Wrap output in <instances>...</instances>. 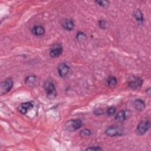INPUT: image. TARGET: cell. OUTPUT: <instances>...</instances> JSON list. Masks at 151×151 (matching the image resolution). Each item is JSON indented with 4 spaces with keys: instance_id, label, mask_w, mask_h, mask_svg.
I'll use <instances>...</instances> for the list:
<instances>
[{
    "instance_id": "obj_20",
    "label": "cell",
    "mask_w": 151,
    "mask_h": 151,
    "mask_svg": "<svg viewBox=\"0 0 151 151\" xmlns=\"http://www.w3.org/2000/svg\"><path fill=\"white\" fill-rule=\"evenodd\" d=\"M95 2L99 6L101 7H106L109 4V2L108 1H96Z\"/></svg>"
},
{
    "instance_id": "obj_14",
    "label": "cell",
    "mask_w": 151,
    "mask_h": 151,
    "mask_svg": "<svg viewBox=\"0 0 151 151\" xmlns=\"http://www.w3.org/2000/svg\"><path fill=\"white\" fill-rule=\"evenodd\" d=\"M127 118L126 112L124 110H120L115 114V120L117 122H122L124 121Z\"/></svg>"
},
{
    "instance_id": "obj_7",
    "label": "cell",
    "mask_w": 151,
    "mask_h": 151,
    "mask_svg": "<svg viewBox=\"0 0 151 151\" xmlns=\"http://www.w3.org/2000/svg\"><path fill=\"white\" fill-rule=\"evenodd\" d=\"M63 52V47L60 44H54L52 45L50 50V55L52 58H57Z\"/></svg>"
},
{
    "instance_id": "obj_9",
    "label": "cell",
    "mask_w": 151,
    "mask_h": 151,
    "mask_svg": "<svg viewBox=\"0 0 151 151\" xmlns=\"http://www.w3.org/2000/svg\"><path fill=\"white\" fill-rule=\"evenodd\" d=\"M33 107L34 104L31 102L27 101L20 104L19 106L18 107V110L19 112H20L21 114H25L28 111L31 110Z\"/></svg>"
},
{
    "instance_id": "obj_17",
    "label": "cell",
    "mask_w": 151,
    "mask_h": 151,
    "mask_svg": "<svg viewBox=\"0 0 151 151\" xmlns=\"http://www.w3.org/2000/svg\"><path fill=\"white\" fill-rule=\"evenodd\" d=\"M76 38H77V40L81 41L84 40L85 39L87 38V35H86V34L83 32H77Z\"/></svg>"
},
{
    "instance_id": "obj_16",
    "label": "cell",
    "mask_w": 151,
    "mask_h": 151,
    "mask_svg": "<svg viewBox=\"0 0 151 151\" xmlns=\"http://www.w3.org/2000/svg\"><path fill=\"white\" fill-rule=\"evenodd\" d=\"M134 17L135 18L136 21H137L138 22H140L142 23L143 22V20H144L143 15V13L140 10H136L134 12Z\"/></svg>"
},
{
    "instance_id": "obj_8",
    "label": "cell",
    "mask_w": 151,
    "mask_h": 151,
    "mask_svg": "<svg viewBox=\"0 0 151 151\" xmlns=\"http://www.w3.org/2000/svg\"><path fill=\"white\" fill-rule=\"evenodd\" d=\"M70 67L64 63H60L58 65L57 71L60 77L61 78L66 77L68 76L70 72Z\"/></svg>"
},
{
    "instance_id": "obj_23",
    "label": "cell",
    "mask_w": 151,
    "mask_h": 151,
    "mask_svg": "<svg viewBox=\"0 0 151 151\" xmlns=\"http://www.w3.org/2000/svg\"><path fill=\"white\" fill-rule=\"evenodd\" d=\"M94 113L95 114H98V115H99V114H103V110H102L101 109L98 108V109H96L95 110V111H94Z\"/></svg>"
},
{
    "instance_id": "obj_21",
    "label": "cell",
    "mask_w": 151,
    "mask_h": 151,
    "mask_svg": "<svg viewBox=\"0 0 151 151\" xmlns=\"http://www.w3.org/2000/svg\"><path fill=\"white\" fill-rule=\"evenodd\" d=\"M99 25L101 29H106L107 27V23L104 20H100L99 21Z\"/></svg>"
},
{
    "instance_id": "obj_1",
    "label": "cell",
    "mask_w": 151,
    "mask_h": 151,
    "mask_svg": "<svg viewBox=\"0 0 151 151\" xmlns=\"http://www.w3.org/2000/svg\"><path fill=\"white\" fill-rule=\"evenodd\" d=\"M44 90L47 94V97L50 100H52L57 96V91L54 83L48 80L45 82L44 84Z\"/></svg>"
},
{
    "instance_id": "obj_10",
    "label": "cell",
    "mask_w": 151,
    "mask_h": 151,
    "mask_svg": "<svg viewBox=\"0 0 151 151\" xmlns=\"http://www.w3.org/2000/svg\"><path fill=\"white\" fill-rule=\"evenodd\" d=\"M25 83L29 87H35L38 84V79L35 76H29L25 79Z\"/></svg>"
},
{
    "instance_id": "obj_22",
    "label": "cell",
    "mask_w": 151,
    "mask_h": 151,
    "mask_svg": "<svg viewBox=\"0 0 151 151\" xmlns=\"http://www.w3.org/2000/svg\"><path fill=\"white\" fill-rule=\"evenodd\" d=\"M86 150H101L102 149L99 147V146H91V147H89L88 148L86 149Z\"/></svg>"
},
{
    "instance_id": "obj_5",
    "label": "cell",
    "mask_w": 151,
    "mask_h": 151,
    "mask_svg": "<svg viewBox=\"0 0 151 151\" xmlns=\"http://www.w3.org/2000/svg\"><path fill=\"white\" fill-rule=\"evenodd\" d=\"M122 133L123 130L121 127L117 126H110L108 127L105 131L106 135L110 137L121 136L122 135Z\"/></svg>"
},
{
    "instance_id": "obj_4",
    "label": "cell",
    "mask_w": 151,
    "mask_h": 151,
    "mask_svg": "<svg viewBox=\"0 0 151 151\" xmlns=\"http://www.w3.org/2000/svg\"><path fill=\"white\" fill-rule=\"evenodd\" d=\"M150 128V122L149 120H143L137 124L135 132L137 135L142 136L145 134Z\"/></svg>"
},
{
    "instance_id": "obj_15",
    "label": "cell",
    "mask_w": 151,
    "mask_h": 151,
    "mask_svg": "<svg viewBox=\"0 0 151 151\" xmlns=\"http://www.w3.org/2000/svg\"><path fill=\"white\" fill-rule=\"evenodd\" d=\"M107 85L110 87H114L117 83V79L114 76H110L107 79Z\"/></svg>"
},
{
    "instance_id": "obj_12",
    "label": "cell",
    "mask_w": 151,
    "mask_h": 151,
    "mask_svg": "<svg viewBox=\"0 0 151 151\" xmlns=\"http://www.w3.org/2000/svg\"><path fill=\"white\" fill-rule=\"evenodd\" d=\"M133 105L134 108L139 111H142L145 109V103L144 101L140 99L134 100L133 103Z\"/></svg>"
},
{
    "instance_id": "obj_19",
    "label": "cell",
    "mask_w": 151,
    "mask_h": 151,
    "mask_svg": "<svg viewBox=\"0 0 151 151\" xmlns=\"http://www.w3.org/2000/svg\"><path fill=\"white\" fill-rule=\"evenodd\" d=\"M91 134V131L88 129H84L80 132V135L81 137H87Z\"/></svg>"
},
{
    "instance_id": "obj_2",
    "label": "cell",
    "mask_w": 151,
    "mask_h": 151,
    "mask_svg": "<svg viewBox=\"0 0 151 151\" xmlns=\"http://www.w3.org/2000/svg\"><path fill=\"white\" fill-rule=\"evenodd\" d=\"M83 125V122L80 119H72L65 122V129L70 132H74L79 129Z\"/></svg>"
},
{
    "instance_id": "obj_18",
    "label": "cell",
    "mask_w": 151,
    "mask_h": 151,
    "mask_svg": "<svg viewBox=\"0 0 151 151\" xmlns=\"http://www.w3.org/2000/svg\"><path fill=\"white\" fill-rule=\"evenodd\" d=\"M116 109L113 106L109 107L106 111V113L109 116H112L116 114Z\"/></svg>"
},
{
    "instance_id": "obj_24",
    "label": "cell",
    "mask_w": 151,
    "mask_h": 151,
    "mask_svg": "<svg viewBox=\"0 0 151 151\" xmlns=\"http://www.w3.org/2000/svg\"><path fill=\"white\" fill-rule=\"evenodd\" d=\"M146 93H147V94L150 95V88L149 87V88H148L147 89H146Z\"/></svg>"
},
{
    "instance_id": "obj_13",
    "label": "cell",
    "mask_w": 151,
    "mask_h": 151,
    "mask_svg": "<svg viewBox=\"0 0 151 151\" xmlns=\"http://www.w3.org/2000/svg\"><path fill=\"white\" fill-rule=\"evenodd\" d=\"M31 32L36 36H42L45 33V29L41 25H35L31 29Z\"/></svg>"
},
{
    "instance_id": "obj_11",
    "label": "cell",
    "mask_w": 151,
    "mask_h": 151,
    "mask_svg": "<svg viewBox=\"0 0 151 151\" xmlns=\"http://www.w3.org/2000/svg\"><path fill=\"white\" fill-rule=\"evenodd\" d=\"M74 22L71 19H65L62 23L63 28L68 31H71L74 28Z\"/></svg>"
},
{
    "instance_id": "obj_3",
    "label": "cell",
    "mask_w": 151,
    "mask_h": 151,
    "mask_svg": "<svg viewBox=\"0 0 151 151\" xmlns=\"http://www.w3.org/2000/svg\"><path fill=\"white\" fill-rule=\"evenodd\" d=\"M14 81L11 78H8L2 81L0 84V94L4 95L8 93L13 87Z\"/></svg>"
},
{
    "instance_id": "obj_6",
    "label": "cell",
    "mask_w": 151,
    "mask_h": 151,
    "mask_svg": "<svg viewBox=\"0 0 151 151\" xmlns=\"http://www.w3.org/2000/svg\"><path fill=\"white\" fill-rule=\"evenodd\" d=\"M143 84V80L139 77L133 76L128 81L129 87L133 90L142 87Z\"/></svg>"
}]
</instances>
